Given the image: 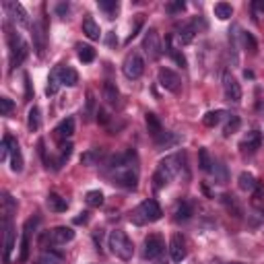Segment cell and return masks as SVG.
Masks as SVG:
<instances>
[{
  "label": "cell",
  "mask_w": 264,
  "mask_h": 264,
  "mask_svg": "<svg viewBox=\"0 0 264 264\" xmlns=\"http://www.w3.org/2000/svg\"><path fill=\"white\" fill-rule=\"evenodd\" d=\"M103 174L118 188L137 190V186H139V159H137V153L135 151H124V153L111 155L103 163Z\"/></svg>",
  "instance_id": "obj_1"
},
{
  "label": "cell",
  "mask_w": 264,
  "mask_h": 264,
  "mask_svg": "<svg viewBox=\"0 0 264 264\" xmlns=\"http://www.w3.org/2000/svg\"><path fill=\"white\" fill-rule=\"evenodd\" d=\"M184 153H176V155H169L165 159L159 161V167L153 176V186L155 188H163L167 186L180 172H182V165H184Z\"/></svg>",
  "instance_id": "obj_2"
},
{
  "label": "cell",
  "mask_w": 264,
  "mask_h": 264,
  "mask_svg": "<svg viewBox=\"0 0 264 264\" xmlns=\"http://www.w3.org/2000/svg\"><path fill=\"white\" fill-rule=\"evenodd\" d=\"M163 217V211L159 206V202L155 198H147L143 200L135 211L130 215V221L135 225H149V223H155Z\"/></svg>",
  "instance_id": "obj_3"
},
{
  "label": "cell",
  "mask_w": 264,
  "mask_h": 264,
  "mask_svg": "<svg viewBox=\"0 0 264 264\" xmlns=\"http://www.w3.org/2000/svg\"><path fill=\"white\" fill-rule=\"evenodd\" d=\"M107 248H109V252L116 256V258H120V260H130L132 258V254H135V243H132V239L122 231V229H114L111 233H109V237H107Z\"/></svg>",
  "instance_id": "obj_4"
},
{
  "label": "cell",
  "mask_w": 264,
  "mask_h": 264,
  "mask_svg": "<svg viewBox=\"0 0 264 264\" xmlns=\"http://www.w3.org/2000/svg\"><path fill=\"white\" fill-rule=\"evenodd\" d=\"M27 54H29V48H27V44L21 40V35L15 33V31H9V58H11V68L23 64V60L27 58Z\"/></svg>",
  "instance_id": "obj_5"
},
{
  "label": "cell",
  "mask_w": 264,
  "mask_h": 264,
  "mask_svg": "<svg viewBox=\"0 0 264 264\" xmlns=\"http://www.w3.org/2000/svg\"><path fill=\"white\" fill-rule=\"evenodd\" d=\"M122 70H124L126 79H130V81L141 79L143 72H145V60H143V56L137 50L128 52L126 58H124V62H122Z\"/></svg>",
  "instance_id": "obj_6"
},
{
  "label": "cell",
  "mask_w": 264,
  "mask_h": 264,
  "mask_svg": "<svg viewBox=\"0 0 264 264\" xmlns=\"http://www.w3.org/2000/svg\"><path fill=\"white\" fill-rule=\"evenodd\" d=\"M143 50L149 56V60H159L163 54V46H161V37L157 33V29H149L143 37Z\"/></svg>",
  "instance_id": "obj_7"
},
{
  "label": "cell",
  "mask_w": 264,
  "mask_h": 264,
  "mask_svg": "<svg viewBox=\"0 0 264 264\" xmlns=\"http://www.w3.org/2000/svg\"><path fill=\"white\" fill-rule=\"evenodd\" d=\"M165 252V241L159 233H151L145 237V246H143V258L147 260H155Z\"/></svg>",
  "instance_id": "obj_8"
},
{
  "label": "cell",
  "mask_w": 264,
  "mask_h": 264,
  "mask_svg": "<svg viewBox=\"0 0 264 264\" xmlns=\"http://www.w3.org/2000/svg\"><path fill=\"white\" fill-rule=\"evenodd\" d=\"M157 79H159V85H161L165 91H169V93H174V95L180 93V89H182V79H180V74L174 72L172 68H159Z\"/></svg>",
  "instance_id": "obj_9"
},
{
  "label": "cell",
  "mask_w": 264,
  "mask_h": 264,
  "mask_svg": "<svg viewBox=\"0 0 264 264\" xmlns=\"http://www.w3.org/2000/svg\"><path fill=\"white\" fill-rule=\"evenodd\" d=\"M3 7H5L7 15H9L17 25H21V27H31V23H29V15H27V11L23 9V5H21V3H15V0H7V3H5Z\"/></svg>",
  "instance_id": "obj_10"
},
{
  "label": "cell",
  "mask_w": 264,
  "mask_h": 264,
  "mask_svg": "<svg viewBox=\"0 0 264 264\" xmlns=\"http://www.w3.org/2000/svg\"><path fill=\"white\" fill-rule=\"evenodd\" d=\"M223 93H225L227 101H231V103H239L241 101V87H239L237 79L231 72L223 74Z\"/></svg>",
  "instance_id": "obj_11"
},
{
  "label": "cell",
  "mask_w": 264,
  "mask_h": 264,
  "mask_svg": "<svg viewBox=\"0 0 264 264\" xmlns=\"http://www.w3.org/2000/svg\"><path fill=\"white\" fill-rule=\"evenodd\" d=\"M7 141H9V159H11V169L15 174H21L23 172V155H21V147L17 143V139L13 135H5Z\"/></svg>",
  "instance_id": "obj_12"
},
{
  "label": "cell",
  "mask_w": 264,
  "mask_h": 264,
  "mask_svg": "<svg viewBox=\"0 0 264 264\" xmlns=\"http://www.w3.org/2000/svg\"><path fill=\"white\" fill-rule=\"evenodd\" d=\"M52 72L56 74V79H58V83H60L62 87H74V85L79 83L77 70H74L72 66H68V64H58Z\"/></svg>",
  "instance_id": "obj_13"
},
{
  "label": "cell",
  "mask_w": 264,
  "mask_h": 264,
  "mask_svg": "<svg viewBox=\"0 0 264 264\" xmlns=\"http://www.w3.org/2000/svg\"><path fill=\"white\" fill-rule=\"evenodd\" d=\"M37 225V219L31 217L25 221L23 225V237H21V254H19V260L21 262H27L29 258V248H31V233H33V227Z\"/></svg>",
  "instance_id": "obj_14"
},
{
  "label": "cell",
  "mask_w": 264,
  "mask_h": 264,
  "mask_svg": "<svg viewBox=\"0 0 264 264\" xmlns=\"http://www.w3.org/2000/svg\"><path fill=\"white\" fill-rule=\"evenodd\" d=\"M15 250V225L11 215H5V262L9 264L11 254Z\"/></svg>",
  "instance_id": "obj_15"
},
{
  "label": "cell",
  "mask_w": 264,
  "mask_h": 264,
  "mask_svg": "<svg viewBox=\"0 0 264 264\" xmlns=\"http://www.w3.org/2000/svg\"><path fill=\"white\" fill-rule=\"evenodd\" d=\"M48 239H50V243H54V246H64V243H68V241L74 239V231H72L70 227L60 225V227H54V229L48 233Z\"/></svg>",
  "instance_id": "obj_16"
},
{
  "label": "cell",
  "mask_w": 264,
  "mask_h": 264,
  "mask_svg": "<svg viewBox=\"0 0 264 264\" xmlns=\"http://www.w3.org/2000/svg\"><path fill=\"white\" fill-rule=\"evenodd\" d=\"M169 256H172V262H182L186 258V241L180 233H174L169 239Z\"/></svg>",
  "instance_id": "obj_17"
},
{
  "label": "cell",
  "mask_w": 264,
  "mask_h": 264,
  "mask_svg": "<svg viewBox=\"0 0 264 264\" xmlns=\"http://www.w3.org/2000/svg\"><path fill=\"white\" fill-rule=\"evenodd\" d=\"M260 145H262V135H260V130H252V132H248V135L243 137V141L239 143V149H241V153H256L258 149H260Z\"/></svg>",
  "instance_id": "obj_18"
},
{
  "label": "cell",
  "mask_w": 264,
  "mask_h": 264,
  "mask_svg": "<svg viewBox=\"0 0 264 264\" xmlns=\"http://www.w3.org/2000/svg\"><path fill=\"white\" fill-rule=\"evenodd\" d=\"M31 35H33V46H35V52L40 56H44V50H46V25L35 21L31 25Z\"/></svg>",
  "instance_id": "obj_19"
},
{
  "label": "cell",
  "mask_w": 264,
  "mask_h": 264,
  "mask_svg": "<svg viewBox=\"0 0 264 264\" xmlns=\"http://www.w3.org/2000/svg\"><path fill=\"white\" fill-rule=\"evenodd\" d=\"M83 33H85L91 42H97V40L101 37V29H99V25L95 23V19H93L91 15H85V19H83Z\"/></svg>",
  "instance_id": "obj_20"
},
{
  "label": "cell",
  "mask_w": 264,
  "mask_h": 264,
  "mask_svg": "<svg viewBox=\"0 0 264 264\" xmlns=\"http://www.w3.org/2000/svg\"><path fill=\"white\" fill-rule=\"evenodd\" d=\"M54 132H56V137H58V139H62V141H64V139H70V137L74 135V118H72V116L64 118V120L56 126V130H54Z\"/></svg>",
  "instance_id": "obj_21"
},
{
  "label": "cell",
  "mask_w": 264,
  "mask_h": 264,
  "mask_svg": "<svg viewBox=\"0 0 264 264\" xmlns=\"http://www.w3.org/2000/svg\"><path fill=\"white\" fill-rule=\"evenodd\" d=\"M192 215H194V209H192V204H190L188 200H180V202L176 204V209H174V219H176L178 223L188 221Z\"/></svg>",
  "instance_id": "obj_22"
},
{
  "label": "cell",
  "mask_w": 264,
  "mask_h": 264,
  "mask_svg": "<svg viewBox=\"0 0 264 264\" xmlns=\"http://www.w3.org/2000/svg\"><path fill=\"white\" fill-rule=\"evenodd\" d=\"M180 141H182V137L176 135V132H163L159 139H155V145H157V149H172V147H176Z\"/></svg>",
  "instance_id": "obj_23"
},
{
  "label": "cell",
  "mask_w": 264,
  "mask_h": 264,
  "mask_svg": "<svg viewBox=\"0 0 264 264\" xmlns=\"http://www.w3.org/2000/svg\"><path fill=\"white\" fill-rule=\"evenodd\" d=\"M103 99H105V103L107 105H118V99H120V91H118V87H116V83H111V81H105L103 83Z\"/></svg>",
  "instance_id": "obj_24"
},
{
  "label": "cell",
  "mask_w": 264,
  "mask_h": 264,
  "mask_svg": "<svg viewBox=\"0 0 264 264\" xmlns=\"http://www.w3.org/2000/svg\"><path fill=\"white\" fill-rule=\"evenodd\" d=\"M46 204H48V209H50V211H54V213H64V211L68 209V200H66V198H62V196H60V194H56V192L48 194Z\"/></svg>",
  "instance_id": "obj_25"
},
{
  "label": "cell",
  "mask_w": 264,
  "mask_h": 264,
  "mask_svg": "<svg viewBox=\"0 0 264 264\" xmlns=\"http://www.w3.org/2000/svg\"><path fill=\"white\" fill-rule=\"evenodd\" d=\"M145 120H147V130H149V135H151L153 139H159L163 132H165L163 126H161V122H159V118H157L153 111H149Z\"/></svg>",
  "instance_id": "obj_26"
},
{
  "label": "cell",
  "mask_w": 264,
  "mask_h": 264,
  "mask_svg": "<svg viewBox=\"0 0 264 264\" xmlns=\"http://www.w3.org/2000/svg\"><path fill=\"white\" fill-rule=\"evenodd\" d=\"M194 35H196V21L182 25V27H180V31H178V37H180V42H182V44H190V42L194 40Z\"/></svg>",
  "instance_id": "obj_27"
},
{
  "label": "cell",
  "mask_w": 264,
  "mask_h": 264,
  "mask_svg": "<svg viewBox=\"0 0 264 264\" xmlns=\"http://www.w3.org/2000/svg\"><path fill=\"white\" fill-rule=\"evenodd\" d=\"M237 184H239V188H241L243 192H252V190L258 188V182L254 180V176H252L250 172H241L239 178H237Z\"/></svg>",
  "instance_id": "obj_28"
},
{
  "label": "cell",
  "mask_w": 264,
  "mask_h": 264,
  "mask_svg": "<svg viewBox=\"0 0 264 264\" xmlns=\"http://www.w3.org/2000/svg\"><path fill=\"white\" fill-rule=\"evenodd\" d=\"M239 27L233 25L229 29V46H231V52H233V64H237V52H239Z\"/></svg>",
  "instance_id": "obj_29"
},
{
  "label": "cell",
  "mask_w": 264,
  "mask_h": 264,
  "mask_svg": "<svg viewBox=\"0 0 264 264\" xmlns=\"http://www.w3.org/2000/svg\"><path fill=\"white\" fill-rule=\"evenodd\" d=\"M198 165H200V169H202V172H206V174H211V172H213L215 159L211 157L209 149H200V151H198Z\"/></svg>",
  "instance_id": "obj_30"
},
{
  "label": "cell",
  "mask_w": 264,
  "mask_h": 264,
  "mask_svg": "<svg viewBox=\"0 0 264 264\" xmlns=\"http://www.w3.org/2000/svg\"><path fill=\"white\" fill-rule=\"evenodd\" d=\"M213 13H215L217 19L227 21V19H231V15H233V7H231L229 3H217L215 9H213Z\"/></svg>",
  "instance_id": "obj_31"
},
{
  "label": "cell",
  "mask_w": 264,
  "mask_h": 264,
  "mask_svg": "<svg viewBox=\"0 0 264 264\" xmlns=\"http://www.w3.org/2000/svg\"><path fill=\"white\" fill-rule=\"evenodd\" d=\"M62 260H64V254L62 252H56V250H46L44 254H42V258H40V262L42 264H62Z\"/></svg>",
  "instance_id": "obj_32"
},
{
  "label": "cell",
  "mask_w": 264,
  "mask_h": 264,
  "mask_svg": "<svg viewBox=\"0 0 264 264\" xmlns=\"http://www.w3.org/2000/svg\"><path fill=\"white\" fill-rule=\"evenodd\" d=\"M40 126H42V120H40V107L33 105V107L29 109V114H27V128H29L31 132H37Z\"/></svg>",
  "instance_id": "obj_33"
},
{
  "label": "cell",
  "mask_w": 264,
  "mask_h": 264,
  "mask_svg": "<svg viewBox=\"0 0 264 264\" xmlns=\"http://www.w3.org/2000/svg\"><path fill=\"white\" fill-rule=\"evenodd\" d=\"M223 116H227L223 109H215V111H206L204 114V118H202V124L204 126H209V128H215L219 122H221V118Z\"/></svg>",
  "instance_id": "obj_34"
},
{
  "label": "cell",
  "mask_w": 264,
  "mask_h": 264,
  "mask_svg": "<svg viewBox=\"0 0 264 264\" xmlns=\"http://www.w3.org/2000/svg\"><path fill=\"white\" fill-rule=\"evenodd\" d=\"M239 124H241L239 116H235V114H227V124H225V128H223V135H225V137H231L233 132H237Z\"/></svg>",
  "instance_id": "obj_35"
},
{
  "label": "cell",
  "mask_w": 264,
  "mask_h": 264,
  "mask_svg": "<svg viewBox=\"0 0 264 264\" xmlns=\"http://www.w3.org/2000/svg\"><path fill=\"white\" fill-rule=\"evenodd\" d=\"M97 7H99V11H103L105 15H107V19H114V15L118 13V9H120V5L116 3V0H99L97 3Z\"/></svg>",
  "instance_id": "obj_36"
},
{
  "label": "cell",
  "mask_w": 264,
  "mask_h": 264,
  "mask_svg": "<svg viewBox=\"0 0 264 264\" xmlns=\"http://www.w3.org/2000/svg\"><path fill=\"white\" fill-rule=\"evenodd\" d=\"M85 200H87L89 206L99 209V206L103 204V192H101V190H89V192L85 194Z\"/></svg>",
  "instance_id": "obj_37"
},
{
  "label": "cell",
  "mask_w": 264,
  "mask_h": 264,
  "mask_svg": "<svg viewBox=\"0 0 264 264\" xmlns=\"http://www.w3.org/2000/svg\"><path fill=\"white\" fill-rule=\"evenodd\" d=\"M101 155H103L101 149H91V151H87V153L81 157V163H83V165H97V161L101 159Z\"/></svg>",
  "instance_id": "obj_38"
},
{
  "label": "cell",
  "mask_w": 264,
  "mask_h": 264,
  "mask_svg": "<svg viewBox=\"0 0 264 264\" xmlns=\"http://www.w3.org/2000/svg\"><path fill=\"white\" fill-rule=\"evenodd\" d=\"M79 60L85 62V64L93 62L95 60V50L91 46H79Z\"/></svg>",
  "instance_id": "obj_39"
},
{
  "label": "cell",
  "mask_w": 264,
  "mask_h": 264,
  "mask_svg": "<svg viewBox=\"0 0 264 264\" xmlns=\"http://www.w3.org/2000/svg\"><path fill=\"white\" fill-rule=\"evenodd\" d=\"M60 87H62V85L58 83V79H56V74H54V72H50V77H48V87H46V95H48V97H52V95H56Z\"/></svg>",
  "instance_id": "obj_40"
},
{
  "label": "cell",
  "mask_w": 264,
  "mask_h": 264,
  "mask_svg": "<svg viewBox=\"0 0 264 264\" xmlns=\"http://www.w3.org/2000/svg\"><path fill=\"white\" fill-rule=\"evenodd\" d=\"M213 176H215V180L219 182V184H225L227 182V172H225V165H221L219 161H215V165H213V172H211Z\"/></svg>",
  "instance_id": "obj_41"
},
{
  "label": "cell",
  "mask_w": 264,
  "mask_h": 264,
  "mask_svg": "<svg viewBox=\"0 0 264 264\" xmlns=\"http://www.w3.org/2000/svg\"><path fill=\"white\" fill-rule=\"evenodd\" d=\"M72 155V145L70 143H62L60 145V157H58V165L62 167L66 161H68V157Z\"/></svg>",
  "instance_id": "obj_42"
},
{
  "label": "cell",
  "mask_w": 264,
  "mask_h": 264,
  "mask_svg": "<svg viewBox=\"0 0 264 264\" xmlns=\"http://www.w3.org/2000/svg\"><path fill=\"white\" fill-rule=\"evenodd\" d=\"M95 116V95L93 91L87 93V107H85V120H91Z\"/></svg>",
  "instance_id": "obj_43"
},
{
  "label": "cell",
  "mask_w": 264,
  "mask_h": 264,
  "mask_svg": "<svg viewBox=\"0 0 264 264\" xmlns=\"http://www.w3.org/2000/svg\"><path fill=\"white\" fill-rule=\"evenodd\" d=\"M241 42H243V46L254 54L256 50H258V44H256V40H254V35L252 33H248V31H243L241 33Z\"/></svg>",
  "instance_id": "obj_44"
},
{
  "label": "cell",
  "mask_w": 264,
  "mask_h": 264,
  "mask_svg": "<svg viewBox=\"0 0 264 264\" xmlns=\"http://www.w3.org/2000/svg\"><path fill=\"white\" fill-rule=\"evenodd\" d=\"M167 52H169V56H172V58H174V60H176V62H178L182 68L186 66V58H184V56H182V54H180V52H178V50H176V48L169 44V37H167Z\"/></svg>",
  "instance_id": "obj_45"
},
{
  "label": "cell",
  "mask_w": 264,
  "mask_h": 264,
  "mask_svg": "<svg viewBox=\"0 0 264 264\" xmlns=\"http://www.w3.org/2000/svg\"><path fill=\"white\" fill-rule=\"evenodd\" d=\"M15 103L9 99V97H0V116H9L13 111Z\"/></svg>",
  "instance_id": "obj_46"
},
{
  "label": "cell",
  "mask_w": 264,
  "mask_h": 264,
  "mask_svg": "<svg viewBox=\"0 0 264 264\" xmlns=\"http://www.w3.org/2000/svg\"><path fill=\"white\" fill-rule=\"evenodd\" d=\"M186 9V3L184 0H176V3H169L167 7H165V11L169 13V15H176V13H182Z\"/></svg>",
  "instance_id": "obj_47"
},
{
  "label": "cell",
  "mask_w": 264,
  "mask_h": 264,
  "mask_svg": "<svg viewBox=\"0 0 264 264\" xmlns=\"http://www.w3.org/2000/svg\"><path fill=\"white\" fill-rule=\"evenodd\" d=\"M23 79H25V99L29 101V99H33V87H31V81H29V74H25Z\"/></svg>",
  "instance_id": "obj_48"
},
{
  "label": "cell",
  "mask_w": 264,
  "mask_h": 264,
  "mask_svg": "<svg viewBox=\"0 0 264 264\" xmlns=\"http://www.w3.org/2000/svg\"><path fill=\"white\" fill-rule=\"evenodd\" d=\"M0 159L3 161L9 159V141H7V137L3 139V147H0Z\"/></svg>",
  "instance_id": "obj_49"
},
{
  "label": "cell",
  "mask_w": 264,
  "mask_h": 264,
  "mask_svg": "<svg viewBox=\"0 0 264 264\" xmlns=\"http://www.w3.org/2000/svg\"><path fill=\"white\" fill-rule=\"evenodd\" d=\"M68 11H70V7H68V5H64V3L56 7V13H58V15L62 17V19H66V15H68Z\"/></svg>",
  "instance_id": "obj_50"
},
{
  "label": "cell",
  "mask_w": 264,
  "mask_h": 264,
  "mask_svg": "<svg viewBox=\"0 0 264 264\" xmlns=\"http://www.w3.org/2000/svg\"><path fill=\"white\" fill-rule=\"evenodd\" d=\"M252 9L256 13H264V0H256V3H252Z\"/></svg>",
  "instance_id": "obj_51"
},
{
  "label": "cell",
  "mask_w": 264,
  "mask_h": 264,
  "mask_svg": "<svg viewBox=\"0 0 264 264\" xmlns=\"http://www.w3.org/2000/svg\"><path fill=\"white\" fill-rule=\"evenodd\" d=\"M107 46H111V48H114V46H118V37H116V33H109V35H107Z\"/></svg>",
  "instance_id": "obj_52"
},
{
  "label": "cell",
  "mask_w": 264,
  "mask_h": 264,
  "mask_svg": "<svg viewBox=\"0 0 264 264\" xmlns=\"http://www.w3.org/2000/svg\"><path fill=\"white\" fill-rule=\"evenodd\" d=\"M97 116H99V120H101V122H103V124H105V122H107V114H105V111H103V109H99V111H97Z\"/></svg>",
  "instance_id": "obj_53"
},
{
  "label": "cell",
  "mask_w": 264,
  "mask_h": 264,
  "mask_svg": "<svg viewBox=\"0 0 264 264\" xmlns=\"http://www.w3.org/2000/svg\"><path fill=\"white\" fill-rule=\"evenodd\" d=\"M87 219H89V217H87V213H83V217H77V219H74V223H87Z\"/></svg>",
  "instance_id": "obj_54"
},
{
  "label": "cell",
  "mask_w": 264,
  "mask_h": 264,
  "mask_svg": "<svg viewBox=\"0 0 264 264\" xmlns=\"http://www.w3.org/2000/svg\"><path fill=\"white\" fill-rule=\"evenodd\" d=\"M227 264H243V262H227Z\"/></svg>",
  "instance_id": "obj_55"
}]
</instances>
